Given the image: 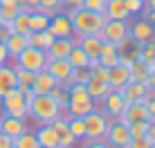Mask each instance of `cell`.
<instances>
[{
    "label": "cell",
    "mask_w": 155,
    "mask_h": 148,
    "mask_svg": "<svg viewBox=\"0 0 155 148\" xmlns=\"http://www.w3.org/2000/svg\"><path fill=\"white\" fill-rule=\"evenodd\" d=\"M72 23V34H77L79 38L81 36H92V34H99L106 18L104 14H97V11H90V9H83V7H70V11L65 14Z\"/></svg>",
    "instance_id": "1"
},
{
    "label": "cell",
    "mask_w": 155,
    "mask_h": 148,
    "mask_svg": "<svg viewBox=\"0 0 155 148\" xmlns=\"http://www.w3.org/2000/svg\"><path fill=\"white\" fill-rule=\"evenodd\" d=\"M68 108L65 112L70 117H85L88 112L94 110V99H90L88 90H85L83 83H72L68 85Z\"/></svg>",
    "instance_id": "2"
},
{
    "label": "cell",
    "mask_w": 155,
    "mask_h": 148,
    "mask_svg": "<svg viewBox=\"0 0 155 148\" xmlns=\"http://www.w3.org/2000/svg\"><path fill=\"white\" fill-rule=\"evenodd\" d=\"M27 112H29V117H34L38 124H50V121H54L56 117H63L58 103L50 94H34L31 103L27 105Z\"/></svg>",
    "instance_id": "3"
},
{
    "label": "cell",
    "mask_w": 155,
    "mask_h": 148,
    "mask_svg": "<svg viewBox=\"0 0 155 148\" xmlns=\"http://www.w3.org/2000/svg\"><path fill=\"white\" fill-rule=\"evenodd\" d=\"M2 110H5V114H9V117H16V119H27L29 117V112H27V101H25V97H23V92H20L18 88H14L12 92H7L2 99Z\"/></svg>",
    "instance_id": "4"
},
{
    "label": "cell",
    "mask_w": 155,
    "mask_h": 148,
    "mask_svg": "<svg viewBox=\"0 0 155 148\" xmlns=\"http://www.w3.org/2000/svg\"><path fill=\"white\" fill-rule=\"evenodd\" d=\"M45 63H47V54H45V50H38V47H25L23 52H20L18 56H16V65H20V67H25V70H29V72H41V70H45Z\"/></svg>",
    "instance_id": "5"
},
{
    "label": "cell",
    "mask_w": 155,
    "mask_h": 148,
    "mask_svg": "<svg viewBox=\"0 0 155 148\" xmlns=\"http://www.w3.org/2000/svg\"><path fill=\"white\" fill-rule=\"evenodd\" d=\"M83 124H85V139H104L110 119L106 117L101 110L94 108L92 112H88L83 117Z\"/></svg>",
    "instance_id": "6"
},
{
    "label": "cell",
    "mask_w": 155,
    "mask_h": 148,
    "mask_svg": "<svg viewBox=\"0 0 155 148\" xmlns=\"http://www.w3.org/2000/svg\"><path fill=\"white\" fill-rule=\"evenodd\" d=\"M99 36L106 43L119 45L121 40L128 38V20H106L101 31H99Z\"/></svg>",
    "instance_id": "7"
},
{
    "label": "cell",
    "mask_w": 155,
    "mask_h": 148,
    "mask_svg": "<svg viewBox=\"0 0 155 148\" xmlns=\"http://www.w3.org/2000/svg\"><path fill=\"white\" fill-rule=\"evenodd\" d=\"M99 101H101V112H104L108 119L119 117V114L124 112V108H126V101L119 94V90H108V94L101 97Z\"/></svg>",
    "instance_id": "8"
},
{
    "label": "cell",
    "mask_w": 155,
    "mask_h": 148,
    "mask_svg": "<svg viewBox=\"0 0 155 148\" xmlns=\"http://www.w3.org/2000/svg\"><path fill=\"white\" fill-rule=\"evenodd\" d=\"M155 34V25L148 23L146 18H137V20H128V36L135 43H148Z\"/></svg>",
    "instance_id": "9"
},
{
    "label": "cell",
    "mask_w": 155,
    "mask_h": 148,
    "mask_svg": "<svg viewBox=\"0 0 155 148\" xmlns=\"http://www.w3.org/2000/svg\"><path fill=\"white\" fill-rule=\"evenodd\" d=\"M106 139L113 148H126V144L130 141V133H128V126L124 124H117L115 119H110L108 128H106Z\"/></svg>",
    "instance_id": "10"
},
{
    "label": "cell",
    "mask_w": 155,
    "mask_h": 148,
    "mask_svg": "<svg viewBox=\"0 0 155 148\" xmlns=\"http://www.w3.org/2000/svg\"><path fill=\"white\" fill-rule=\"evenodd\" d=\"M119 94L124 97V101H126V103H133V101H137V103H146V101H148V97H151V90H148L146 83L128 81L126 85L119 90Z\"/></svg>",
    "instance_id": "11"
},
{
    "label": "cell",
    "mask_w": 155,
    "mask_h": 148,
    "mask_svg": "<svg viewBox=\"0 0 155 148\" xmlns=\"http://www.w3.org/2000/svg\"><path fill=\"white\" fill-rule=\"evenodd\" d=\"M47 31H50L54 38H72V23L65 14H54L50 18V25H47Z\"/></svg>",
    "instance_id": "12"
},
{
    "label": "cell",
    "mask_w": 155,
    "mask_h": 148,
    "mask_svg": "<svg viewBox=\"0 0 155 148\" xmlns=\"http://www.w3.org/2000/svg\"><path fill=\"white\" fill-rule=\"evenodd\" d=\"M106 81H108L110 90H121L128 81H130L128 65H124V63H115L113 67H108V76H106Z\"/></svg>",
    "instance_id": "13"
},
{
    "label": "cell",
    "mask_w": 155,
    "mask_h": 148,
    "mask_svg": "<svg viewBox=\"0 0 155 148\" xmlns=\"http://www.w3.org/2000/svg\"><path fill=\"white\" fill-rule=\"evenodd\" d=\"M54 85H58V81L47 70H41V72H36V76H34V81H31L29 90L34 94H50Z\"/></svg>",
    "instance_id": "14"
},
{
    "label": "cell",
    "mask_w": 155,
    "mask_h": 148,
    "mask_svg": "<svg viewBox=\"0 0 155 148\" xmlns=\"http://www.w3.org/2000/svg\"><path fill=\"white\" fill-rule=\"evenodd\" d=\"M50 126L54 128V133L58 135V148H72L74 146V137L68 128V117H56L54 121H50Z\"/></svg>",
    "instance_id": "15"
},
{
    "label": "cell",
    "mask_w": 155,
    "mask_h": 148,
    "mask_svg": "<svg viewBox=\"0 0 155 148\" xmlns=\"http://www.w3.org/2000/svg\"><path fill=\"white\" fill-rule=\"evenodd\" d=\"M45 70L50 72L58 83H63L68 79V74L72 72V65H70V61H68V59H47Z\"/></svg>",
    "instance_id": "16"
},
{
    "label": "cell",
    "mask_w": 155,
    "mask_h": 148,
    "mask_svg": "<svg viewBox=\"0 0 155 148\" xmlns=\"http://www.w3.org/2000/svg\"><path fill=\"white\" fill-rule=\"evenodd\" d=\"M72 47H74V38H54L52 45L45 50V54L47 59H68Z\"/></svg>",
    "instance_id": "17"
},
{
    "label": "cell",
    "mask_w": 155,
    "mask_h": 148,
    "mask_svg": "<svg viewBox=\"0 0 155 148\" xmlns=\"http://www.w3.org/2000/svg\"><path fill=\"white\" fill-rule=\"evenodd\" d=\"M25 130H27V126H25L23 119H16V117H9V114H5V117H0V133L7 135V137H18L23 135Z\"/></svg>",
    "instance_id": "18"
},
{
    "label": "cell",
    "mask_w": 155,
    "mask_h": 148,
    "mask_svg": "<svg viewBox=\"0 0 155 148\" xmlns=\"http://www.w3.org/2000/svg\"><path fill=\"white\" fill-rule=\"evenodd\" d=\"M85 90H88L90 99H94V101H99L101 97H106V94H108L110 85H108V81H106V79L97 76V74H90V79H88V81H85Z\"/></svg>",
    "instance_id": "19"
},
{
    "label": "cell",
    "mask_w": 155,
    "mask_h": 148,
    "mask_svg": "<svg viewBox=\"0 0 155 148\" xmlns=\"http://www.w3.org/2000/svg\"><path fill=\"white\" fill-rule=\"evenodd\" d=\"M77 45L85 52V56H88V59H97L99 52H101L104 40H101L99 34H92V36H81V38L77 40Z\"/></svg>",
    "instance_id": "20"
},
{
    "label": "cell",
    "mask_w": 155,
    "mask_h": 148,
    "mask_svg": "<svg viewBox=\"0 0 155 148\" xmlns=\"http://www.w3.org/2000/svg\"><path fill=\"white\" fill-rule=\"evenodd\" d=\"M34 135L41 148H58V135L54 133V128L50 124H41V128Z\"/></svg>",
    "instance_id": "21"
},
{
    "label": "cell",
    "mask_w": 155,
    "mask_h": 148,
    "mask_svg": "<svg viewBox=\"0 0 155 148\" xmlns=\"http://www.w3.org/2000/svg\"><path fill=\"white\" fill-rule=\"evenodd\" d=\"M104 16L108 20H130V14H128L124 0H108Z\"/></svg>",
    "instance_id": "22"
},
{
    "label": "cell",
    "mask_w": 155,
    "mask_h": 148,
    "mask_svg": "<svg viewBox=\"0 0 155 148\" xmlns=\"http://www.w3.org/2000/svg\"><path fill=\"white\" fill-rule=\"evenodd\" d=\"M97 61H99V65H104V67H113L115 63H119V52H117V45L106 43V40H104Z\"/></svg>",
    "instance_id": "23"
},
{
    "label": "cell",
    "mask_w": 155,
    "mask_h": 148,
    "mask_svg": "<svg viewBox=\"0 0 155 148\" xmlns=\"http://www.w3.org/2000/svg\"><path fill=\"white\" fill-rule=\"evenodd\" d=\"M16 85H18V81H16L14 67H9V65H0V99H2L7 92H12Z\"/></svg>",
    "instance_id": "24"
},
{
    "label": "cell",
    "mask_w": 155,
    "mask_h": 148,
    "mask_svg": "<svg viewBox=\"0 0 155 148\" xmlns=\"http://www.w3.org/2000/svg\"><path fill=\"white\" fill-rule=\"evenodd\" d=\"M128 72H130V81H137V83H148V63L142 61V59H135L128 65Z\"/></svg>",
    "instance_id": "25"
},
{
    "label": "cell",
    "mask_w": 155,
    "mask_h": 148,
    "mask_svg": "<svg viewBox=\"0 0 155 148\" xmlns=\"http://www.w3.org/2000/svg\"><path fill=\"white\" fill-rule=\"evenodd\" d=\"M27 45L29 47H38V50H47V47L52 45V40H54V36L50 34L47 29H43V31H29L27 36Z\"/></svg>",
    "instance_id": "26"
},
{
    "label": "cell",
    "mask_w": 155,
    "mask_h": 148,
    "mask_svg": "<svg viewBox=\"0 0 155 148\" xmlns=\"http://www.w3.org/2000/svg\"><path fill=\"white\" fill-rule=\"evenodd\" d=\"M5 47H7L9 59H14V61H16V56H18L20 52L27 47V38H25L23 34H12L7 40H5Z\"/></svg>",
    "instance_id": "27"
},
{
    "label": "cell",
    "mask_w": 155,
    "mask_h": 148,
    "mask_svg": "<svg viewBox=\"0 0 155 148\" xmlns=\"http://www.w3.org/2000/svg\"><path fill=\"white\" fill-rule=\"evenodd\" d=\"M68 61H70L72 67H77V70H83V67H88V56H85V52L74 43V47L70 50V54H68Z\"/></svg>",
    "instance_id": "28"
},
{
    "label": "cell",
    "mask_w": 155,
    "mask_h": 148,
    "mask_svg": "<svg viewBox=\"0 0 155 148\" xmlns=\"http://www.w3.org/2000/svg\"><path fill=\"white\" fill-rule=\"evenodd\" d=\"M12 31H14V34L27 36L29 34V14H25V11L16 14V18L12 20Z\"/></svg>",
    "instance_id": "29"
},
{
    "label": "cell",
    "mask_w": 155,
    "mask_h": 148,
    "mask_svg": "<svg viewBox=\"0 0 155 148\" xmlns=\"http://www.w3.org/2000/svg\"><path fill=\"white\" fill-rule=\"evenodd\" d=\"M14 74H16V81H18V85H16L18 90L29 88V85H31V81H34V76H36L34 72L25 70V67H20V65H14Z\"/></svg>",
    "instance_id": "30"
},
{
    "label": "cell",
    "mask_w": 155,
    "mask_h": 148,
    "mask_svg": "<svg viewBox=\"0 0 155 148\" xmlns=\"http://www.w3.org/2000/svg\"><path fill=\"white\" fill-rule=\"evenodd\" d=\"M14 148H41L38 141H36V135L29 133V130H25L23 135L14 137Z\"/></svg>",
    "instance_id": "31"
},
{
    "label": "cell",
    "mask_w": 155,
    "mask_h": 148,
    "mask_svg": "<svg viewBox=\"0 0 155 148\" xmlns=\"http://www.w3.org/2000/svg\"><path fill=\"white\" fill-rule=\"evenodd\" d=\"M68 128L74 139H85V124L83 117H68Z\"/></svg>",
    "instance_id": "32"
},
{
    "label": "cell",
    "mask_w": 155,
    "mask_h": 148,
    "mask_svg": "<svg viewBox=\"0 0 155 148\" xmlns=\"http://www.w3.org/2000/svg\"><path fill=\"white\" fill-rule=\"evenodd\" d=\"M50 97L54 99V101L58 103V108H61V112H65V108H68V90L58 83V85L52 88V92H50Z\"/></svg>",
    "instance_id": "33"
},
{
    "label": "cell",
    "mask_w": 155,
    "mask_h": 148,
    "mask_svg": "<svg viewBox=\"0 0 155 148\" xmlns=\"http://www.w3.org/2000/svg\"><path fill=\"white\" fill-rule=\"evenodd\" d=\"M146 130H148V121H130L128 124V133H130V139L135 137H146Z\"/></svg>",
    "instance_id": "34"
},
{
    "label": "cell",
    "mask_w": 155,
    "mask_h": 148,
    "mask_svg": "<svg viewBox=\"0 0 155 148\" xmlns=\"http://www.w3.org/2000/svg\"><path fill=\"white\" fill-rule=\"evenodd\" d=\"M16 14H18V5H0V25L12 23Z\"/></svg>",
    "instance_id": "35"
},
{
    "label": "cell",
    "mask_w": 155,
    "mask_h": 148,
    "mask_svg": "<svg viewBox=\"0 0 155 148\" xmlns=\"http://www.w3.org/2000/svg\"><path fill=\"white\" fill-rule=\"evenodd\" d=\"M140 59L146 61V63L155 61V45L151 40H148V43H140Z\"/></svg>",
    "instance_id": "36"
},
{
    "label": "cell",
    "mask_w": 155,
    "mask_h": 148,
    "mask_svg": "<svg viewBox=\"0 0 155 148\" xmlns=\"http://www.w3.org/2000/svg\"><path fill=\"white\" fill-rule=\"evenodd\" d=\"M106 5H108V0H83L81 7L83 9H90V11H97V14H104L106 11Z\"/></svg>",
    "instance_id": "37"
},
{
    "label": "cell",
    "mask_w": 155,
    "mask_h": 148,
    "mask_svg": "<svg viewBox=\"0 0 155 148\" xmlns=\"http://www.w3.org/2000/svg\"><path fill=\"white\" fill-rule=\"evenodd\" d=\"M38 7H41V9H45L47 14L54 16V14H56V9H61L63 5H61V0H38Z\"/></svg>",
    "instance_id": "38"
},
{
    "label": "cell",
    "mask_w": 155,
    "mask_h": 148,
    "mask_svg": "<svg viewBox=\"0 0 155 148\" xmlns=\"http://www.w3.org/2000/svg\"><path fill=\"white\" fill-rule=\"evenodd\" d=\"M124 5H126V9H128V14H130V16H137L144 9V5H146V2H144V0H124Z\"/></svg>",
    "instance_id": "39"
},
{
    "label": "cell",
    "mask_w": 155,
    "mask_h": 148,
    "mask_svg": "<svg viewBox=\"0 0 155 148\" xmlns=\"http://www.w3.org/2000/svg\"><path fill=\"white\" fill-rule=\"evenodd\" d=\"M153 141L148 139V137H135V139H130L126 144V148H151Z\"/></svg>",
    "instance_id": "40"
},
{
    "label": "cell",
    "mask_w": 155,
    "mask_h": 148,
    "mask_svg": "<svg viewBox=\"0 0 155 148\" xmlns=\"http://www.w3.org/2000/svg\"><path fill=\"white\" fill-rule=\"evenodd\" d=\"M81 148H110L108 144H104L101 139H85Z\"/></svg>",
    "instance_id": "41"
},
{
    "label": "cell",
    "mask_w": 155,
    "mask_h": 148,
    "mask_svg": "<svg viewBox=\"0 0 155 148\" xmlns=\"http://www.w3.org/2000/svg\"><path fill=\"white\" fill-rule=\"evenodd\" d=\"M0 148H14V139L0 133Z\"/></svg>",
    "instance_id": "42"
},
{
    "label": "cell",
    "mask_w": 155,
    "mask_h": 148,
    "mask_svg": "<svg viewBox=\"0 0 155 148\" xmlns=\"http://www.w3.org/2000/svg\"><path fill=\"white\" fill-rule=\"evenodd\" d=\"M7 59H9V54H7V47H5V43L0 40V65H2V63H7Z\"/></svg>",
    "instance_id": "43"
},
{
    "label": "cell",
    "mask_w": 155,
    "mask_h": 148,
    "mask_svg": "<svg viewBox=\"0 0 155 148\" xmlns=\"http://www.w3.org/2000/svg\"><path fill=\"white\" fill-rule=\"evenodd\" d=\"M146 137H148V139H151L153 144H155V124H153V121H148V130H146Z\"/></svg>",
    "instance_id": "44"
},
{
    "label": "cell",
    "mask_w": 155,
    "mask_h": 148,
    "mask_svg": "<svg viewBox=\"0 0 155 148\" xmlns=\"http://www.w3.org/2000/svg\"><path fill=\"white\" fill-rule=\"evenodd\" d=\"M148 90H151V92H155V70H151V74H148Z\"/></svg>",
    "instance_id": "45"
},
{
    "label": "cell",
    "mask_w": 155,
    "mask_h": 148,
    "mask_svg": "<svg viewBox=\"0 0 155 148\" xmlns=\"http://www.w3.org/2000/svg\"><path fill=\"white\" fill-rule=\"evenodd\" d=\"M83 0H61V5H65V7H81Z\"/></svg>",
    "instance_id": "46"
},
{
    "label": "cell",
    "mask_w": 155,
    "mask_h": 148,
    "mask_svg": "<svg viewBox=\"0 0 155 148\" xmlns=\"http://www.w3.org/2000/svg\"><path fill=\"white\" fill-rule=\"evenodd\" d=\"M146 20L155 25V9H148V14H146Z\"/></svg>",
    "instance_id": "47"
},
{
    "label": "cell",
    "mask_w": 155,
    "mask_h": 148,
    "mask_svg": "<svg viewBox=\"0 0 155 148\" xmlns=\"http://www.w3.org/2000/svg\"><path fill=\"white\" fill-rule=\"evenodd\" d=\"M0 5H18V0H0Z\"/></svg>",
    "instance_id": "48"
},
{
    "label": "cell",
    "mask_w": 155,
    "mask_h": 148,
    "mask_svg": "<svg viewBox=\"0 0 155 148\" xmlns=\"http://www.w3.org/2000/svg\"><path fill=\"white\" fill-rule=\"evenodd\" d=\"M144 2H146L148 9H155V0H144Z\"/></svg>",
    "instance_id": "49"
},
{
    "label": "cell",
    "mask_w": 155,
    "mask_h": 148,
    "mask_svg": "<svg viewBox=\"0 0 155 148\" xmlns=\"http://www.w3.org/2000/svg\"><path fill=\"white\" fill-rule=\"evenodd\" d=\"M151 43H153V45H155V34H153V38H151Z\"/></svg>",
    "instance_id": "50"
},
{
    "label": "cell",
    "mask_w": 155,
    "mask_h": 148,
    "mask_svg": "<svg viewBox=\"0 0 155 148\" xmlns=\"http://www.w3.org/2000/svg\"><path fill=\"white\" fill-rule=\"evenodd\" d=\"M151 121H153V124H155V114H153V117H151Z\"/></svg>",
    "instance_id": "51"
},
{
    "label": "cell",
    "mask_w": 155,
    "mask_h": 148,
    "mask_svg": "<svg viewBox=\"0 0 155 148\" xmlns=\"http://www.w3.org/2000/svg\"><path fill=\"white\" fill-rule=\"evenodd\" d=\"M151 148H155V144H151Z\"/></svg>",
    "instance_id": "52"
}]
</instances>
